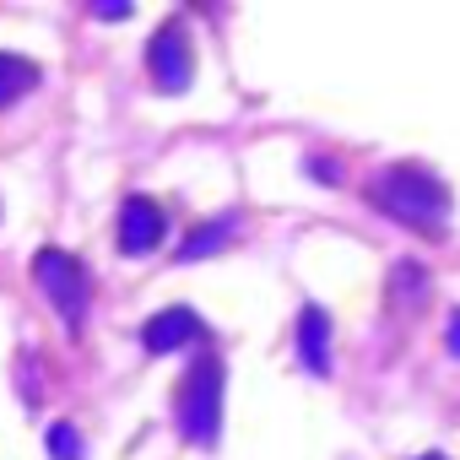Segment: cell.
<instances>
[{
    "mask_svg": "<svg viewBox=\"0 0 460 460\" xmlns=\"http://www.w3.org/2000/svg\"><path fill=\"white\" fill-rule=\"evenodd\" d=\"M227 239H234V217H217V222L195 227V234L179 244V261H206V255H211V250H222Z\"/></svg>",
    "mask_w": 460,
    "mask_h": 460,
    "instance_id": "obj_9",
    "label": "cell"
},
{
    "mask_svg": "<svg viewBox=\"0 0 460 460\" xmlns=\"http://www.w3.org/2000/svg\"><path fill=\"white\" fill-rule=\"evenodd\" d=\"M417 460H449V455H417Z\"/></svg>",
    "mask_w": 460,
    "mask_h": 460,
    "instance_id": "obj_13",
    "label": "cell"
},
{
    "mask_svg": "<svg viewBox=\"0 0 460 460\" xmlns=\"http://www.w3.org/2000/svg\"><path fill=\"white\" fill-rule=\"evenodd\" d=\"M449 352H455V358H460V309H455V314H449Z\"/></svg>",
    "mask_w": 460,
    "mask_h": 460,
    "instance_id": "obj_12",
    "label": "cell"
},
{
    "mask_svg": "<svg viewBox=\"0 0 460 460\" xmlns=\"http://www.w3.org/2000/svg\"><path fill=\"white\" fill-rule=\"evenodd\" d=\"M168 239V211L152 195H125L119 217H114V244L119 255H152Z\"/></svg>",
    "mask_w": 460,
    "mask_h": 460,
    "instance_id": "obj_5",
    "label": "cell"
},
{
    "mask_svg": "<svg viewBox=\"0 0 460 460\" xmlns=\"http://www.w3.org/2000/svg\"><path fill=\"white\" fill-rule=\"evenodd\" d=\"M298 358L309 374H320V379L331 374V320L320 304H304V314H298Z\"/></svg>",
    "mask_w": 460,
    "mask_h": 460,
    "instance_id": "obj_7",
    "label": "cell"
},
{
    "mask_svg": "<svg viewBox=\"0 0 460 460\" xmlns=\"http://www.w3.org/2000/svg\"><path fill=\"white\" fill-rule=\"evenodd\" d=\"M33 277H39V288L49 293L55 314H60L71 331H82V325H87V304H93V277H87V266H82L71 250L44 244V250L33 255Z\"/></svg>",
    "mask_w": 460,
    "mask_h": 460,
    "instance_id": "obj_3",
    "label": "cell"
},
{
    "mask_svg": "<svg viewBox=\"0 0 460 460\" xmlns=\"http://www.w3.org/2000/svg\"><path fill=\"white\" fill-rule=\"evenodd\" d=\"M93 17H103V22H125L130 6H93Z\"/></svg>",
    "mask_w": 460,
    "mask_h": 460,
    "instance_id": "obj_11",
    "label": "cell"
},
{
    "mask_svg": "<svg viewBox=\"0 0 460 460\" xmlns=\"http://www.w3.org/2000/svg\"><path fill=\"white\" fill-rule=\"evenodd\" d=\"M173 417L195 449H217V433H222V358L217 352H200L190 363L173 395Z\"/></svg>",
    "mask_w": 460,
    "mask_h": 460,
    "instance_id": "obj_2",
    "label": "cell"
},
{
    "mask_svg": "<svg viewBox=\"0 0 460 460\" xmlns=\"http://www.w3.org/2000/svg\"><path fill=\"white\" fill-rule=\"evenodd\" d=\"M146 76H152V87L168 93V98H179V93L195 82V49H190L184 22H163V28L152 33V44H146Z\"/></svg>",
    "mask_w": 460,
    "mask_h": 460,
    "instance_id": "obj_4",
    "label": "cell"
},
{
    "mask_svg": "<svg viewBox=\"0 0 460 460\" xmlns=\"http://www.w3.org/2000/svg\"><path fill=\"white\" fill-rule=\"evenodd\" d=\"M368 200H374V206H379L385 217H395V222L417 227V234H444L449 190H444V184H438L433 173L411 168V163H401V168H385V173L374 179Z\"/></svg>",
    "mask_w": 460,
    "mask_h": 460,
    "instance_id": "obj_1",
    "label": "cell"
},
{
    "mask_svg": "<svg viewBox=\"0 0 460 460\" xmlns=\"http://www.w3.org/2000/svg\"><path fill=\"white\" fill-rule=\"evenodd\" d=\"M44 438H49V460H87V444H82V433L71 422H55Z\"/></svg>",
    "mask_w": 460,
    "mask_h": 460,
    "instance_id": "obj_10",
    "label": "cell"
},
{
    "mask_svg": "<svg viewBox=\"0 0 460 460\" xmlns=\"http://www.w3.org/2000/svg\"><path fill=\"white\" fill-rule=\"evenodd\" d=\"M39 82H44V71L28 55H6V49H0V109H12L17 98H28Z\"/></svg>",
    "mask_w": 460,
    "mask_h": 460,
    "instance_id": "obj_8",
    "label": "cell"
},
{
    "mask_svg": "<svg viewBox=\"0 0 460 460\" xmlns=\"http://www.w3.org/2000/svg\"><path fill=\"white\" fill-rule=\"evenodd\" d=\"M195 341H206V325H200V314L184 309V304H168V309H157V314L141 325V347H146L152 358H157V352L195 347Z\"/></svg>",
    "mask_w": 460,
    "mask_h": 460,
    "instance_id": "obj_6",
    "label": "cell"
}]
</instances>
